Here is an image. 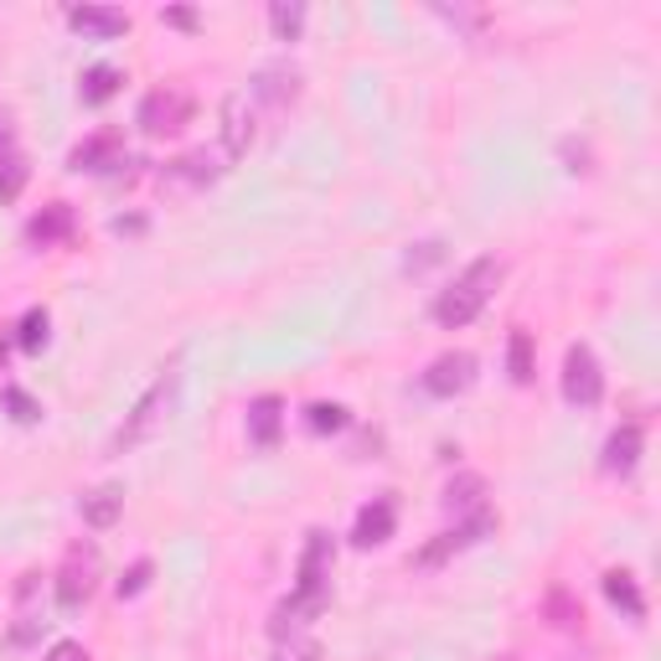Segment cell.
<instances>
[{
	"mask_svg": "<svg viewBox=\"0 0 661 661\" xmlns=\"http://www.w3.org/2000/svg\"><path fill=\"white\" fill-rule=\"evenodd\" d=\"M506 279V264L502 259H476L455 285H449L440 300H434V321L445 330H460V326H470L476 315L486 311V300L496 295V285Z\"/></svg>",
	"mask_w": 661,
	"mask_h": 661,
	"instance_id": "cell-1",
	"label": "cell"
},
{
	"mask_svg": "<svg viewBox=\"0 0 661 661\" xmlns=\"http://www.w3.org/2000/svg\"><path fill=\"white\" fill-rule=\"evenodd\" d=\"M176 393H181V372H176V362H171V368H160V377L151 388L140 393L135 409L124 413V424H119L115 440H109V455H130L135 445H145V440L166 424V413L176 409Z\"/></svg>",
	"mask_w": 661,
	"mask_h": 661,
	"instance_id": "cell-2",
	"label": "cell"
},
{
	"mask_svg": "<svg viewBox=\"0 0 661 661\" xmlns=\"http://www.w3.org/2000/svg\"><path fill=\"white\" fill-rule=\"evenodd\" d=\"M295 600L311 604L315 615H321L330 600V538L321 527L305 538V553H300V568H295Z\"/></svg>",
	"mask_w": 661,
	"mask_h": 661,
	"instance_id": "cell-3",
	"label": "cell"
},
{
	"mask_svg": "<svg viewBox=\"0 0 661 661\" xmlns=\"http://www.w3.org/2000/svg\"><path fill=\"white\" fill-rule=\"evenodd\" d=\"M98 589V548L94 543H73L62 553V568H58V604L62 610H83L94 600Z\"/></svg>",
	"mask_w": 661,
	"mask_h": 661,
	"instance_id": "cell-4",
	"label": "cell"
},
{
	"mask_svg": "<svg viewBox=\"0 0 661 661\" xmlns=\"http://www.w3.org/2000/svg\"><path fill=\"white\" fill-rule=\"evenodd\" d=\"M491 532H496V517L481 506V512H470V517L455 527V532H440L429 548H419V553H413V568H440L445 558H455V553H466V548H476V543H486Z\"/></svg>",
	"mask_w": 661,
	"mask_h": 661,
	"instance_id": "cell-5",
	"label": "cell"
},
{
	"mask_svg": "<svg viewBox=\"0 0 661 661\" xmlns=\"http://www.w3.org/2000/svg\"><path fill=\"white\" fill-rule=\"evenodd\" d=\"M223 166H217L213 151H187V156H176L160 166V196H196L202 187H213Z\"/></svg>",
	"mask_w": 661,
	"mask_h": 661,
	"instance_id": "cell-6",
	"label": "cell"
},
{
	"mask_svg": "<svg viewBox=\"0 0 661 661\" xmlns=\"http://www.w3.org/2000/svg\"><path fill=\"white\" fill-rule=\"evenodd\" d=\"M187 119H192V94L187 88H151V94L140 98L135 124L145 135H176Z\"/></svg>",
	"mask_w": 661,
	"mask_h": 661,
	"instance_id": "cell-7",
	"label": "cell"
},
{
	"mask_svg": "<svg viewBox=\"0 0 661 661\" xmlns=\"http://www.w3.org/2000/svg\"><path fill=\"white\" fill-rule=\"evenodd\" d=\"M564 398L574 409H594L604 398V372H600V357L584 347H568L564 351Z\"/></svg>",
	"mask_w": 661,
	"mask_h": 661,
	"instance_id": "cell-8",
	"label": "cell"
},
{
	"mask_svg": "<svg viewBox=\"0 0 661 661\" xmlns=\"http://www.w3.org/2000/svg\"><path fill=\"white\" fill-rule=\"evenodd\" d=\"M424 393H434V398H455V393H466L470 383H476V357L470 351H445V357H434L424 368Z\"/></svg>",
	"mask_w": 661,
	"mask_h": 661,
	"instance_id": "cell-9",
	"label": "cell"
},
{
	"mask_svg": "<svg viewBox=\"0 0 661 661\" xmlns=\"http://www.w3.org/2000/svg\"><path fill=\"white\" fill-rule=\"evenodd\" d=\"M393 527H398V502H393V496H372V502L357 512V522H351V543L377 548L393 538Z\"/></svg>",
	"mask_w": 661,
	"mask_h": 661,
	"instance_id": "cell-10",
	"label": "cell"
},
{
	"mask_svg": "<svg viewBox=\"0 0 661 661\" xmlns=\"http://www.w3.org/2000/svg\"><path fill=\"white\" fill-rule=\"evenodd\" d=\"M253 145V109H249V94H228L223 98V156L228 160H243Z\"/></svg>",
	"mask_w": 661,
	"mask_h": 661,
	"instance_id": "cell-11",
	"label": "cell"
},
{
	"mask_svg": "<svg viewBox=\"0 0 661 661\" xmlns=\"http://www.w3.org/2000/svg\"><path fill=\"white\" fill-rule=\"evenodd\" d=\"M253 98H259L269 115H285L295 98H300V73L285 68V62H274V68H264V73L253 79Z\"/></svg>",
	"mask_w": 661,
	"mask_h": 661,
	"instance_id": "cell-12",
	"label": "cell"
},
{
	"mask_svg": "<svg viewBox=\"0 0 661 661\" xmlns=\"http://www.w3.org/2000/svg\"><path fill=\"white\" fill-rule=\"evenodd\" d=\"M119 145H124V140H119L115 130H98V135H88L83 145H73L68 166H73V171H109V166H124V160H119Z\"/></svg>",
	"mask_w": 661,
	"mask_h": 661,
	"instance_id": "cell-13",
	"label": "cell"
},
{
	"mask_svg": "<svg viewBox=\"0 0 661 661\" xmlns=\"http://www.w3.org/2000/svg\"><path fill=\"white\" fill-rule=\"evenodd\" d=\"M68 26L73 32H88V37H124L130 32V16L119 5H73L68 11Z\"/></svg>",
	"mask_w": 661,
	"mask_h": 661,
	"instance_id": "cell-14",
	"label": "cell"
},
{
	"mask_svg": "<svg viewBox=\"0 0 661 661\" xmlns=\"http://www.w3.org/2000/svg\"><path fill=\"white\" fill-rule=\"evenodd\" d=\"M68 238H73V207L68 202H52L26 223V243H37V249H52V243H68Z\"/></svg>",
	"mask_w": 661,
	"mask_h": 661,
	"instance_id": "cell-15",
	"label": "cell"
},
{
	"mask_svg": "<svg viewBox=\"0 0 661 661\" xmlns=\"http://www.w3.org/2000/svg\"><path fill=\"white\" fill-rule=\"evenodd\" d=\"M279 424H285V404H279L274 393L253 398V404H249V440H253V445L274 449V445H279Z\"/></svg>",
	"mask_w": 661,
	"mask_h": 661,
	"instance_id": "cell-16",
	"label": "cell"
},
{
	"mask_svg": "<svg viewBox=\"0 0 661 661\" xmlns=\"http://www.w3.org/2000/svg\"><path fill=\"white\" fill-rule=\"evenodd\" d=\"M79 512H83V527L104 532V527H115V522H119V512H124V491H119V486H98V491H88V496L79 502Z\"/></svg>",
	"mask_w": 661,
	"mask_h": 661,
	"instance_id": "cell-17",
	"label": "cell"
},
{
	"mask_svg": "<svg viewBox=\"0 0 661 661\" xmlns=\"http://www.w3.org/2000/svg\"><path fill=\"white\" fill-rule=\"evenodd\" d=\"M604 594H610L615 610H625V621H646V594H641V584H636V574L610 568V574H604Z\"/></svg>",
	"mask_w": 661,
	"mask_h": 661,
	"instance_id": "cell-18",
	"label": "cell"
},
{
	"mask_svg": "<svg viewBox=\"0 0 661 661\" xmlns=\"http://www.w3.org/2000/svg\"><path fill=\"white\" fill-rule=\"evenodd\" d=\"M641 460V424H621L610 434V445H604V470H615V476H630Z\"/></svg>",
	"mask_w": 661,
	"mask_h": 661,
	"instance_id": "cell-19",
	"label": "cell"
},
{
	"mask_svg": "<svg viewBox=\"0 0 661 661\" xmlns=\"http://www.w3.org/2000/svg\"><path fill=\"white\" fill-rule=\"evenodd\" d=\"M445 506L449 512H481V506H486V476H476V470L455 476L445 486Z\"/></svg>",
	"mask_w": 661,
	"mask_h": 661,
	"instance_id": "cell-20",
	"label": "cell"
},
{
	"mask_svg": "<svg viewBox=\"0 0 661 661\" xmlns=\"http://www.w3.org/2000/svg\"><path fill=\"white\" fill-rule=\"evenodd\" d=\"M119 83H124V73H119V68H109V62H98V68H88V73H83L79 94H83V104H109V98L119 94Z\"/></svg>",
	"mask_w": 661,
	"mask_h": 661,
	"instance_id": "cell-21",
	"label": "cell"
},
{
	"mask_svg": "<svg viewBox=\"0 0 661 661\" xmlns=\"http://www.w3.org/2000/svg\"><path fill=\"white\" fill-rule=\"evenodd\" d=\"M543 610H548V621L558 625V630H579V625H584V604L568 594L564 584H553V589H548Z\"/></svg>",
	"mask_w": 661,
	"mask_h": 661,
	"instance_id": "cell-22",
	"label": "cell"
},
{
	"mask_svg": "<svg viewBox=\"0 0 661 661\" xmlns=\"http://www.w3.org/2000/svg\"><path fill=\"white\" fill-rule=\"evenodd\" d=\"M506 372H512V383H532V336L527 330H512V341H506Z\"/></svg>",
	"mask_w": 661,
	"mask_h": 661,
	"instance_id": "cell-23",
	"label": "cell"
},
{
	"mask_svg": "<svg viewBox=\"0 0 661 661\" xmlns=\"http://www.w3.org/2000/svg\"><path fill=\"white\" fill-rule=\"evenodd\" d=\"M305 424H311L315 434H336V429H347V409H341V404H311V409H305Z\"/></svg>",
	"mask_w": 661,
	"mask_h": 661,
	"instance_id": "cell-24",
	"label": "cell"
},
{
	"mask_svg": "<svg viewBox=\"0 0 661 661\" xmlns=\"http://www.w3.org/2000/svg\"><path fill=\"white\" fill-rule=\"evenodd\" d=\"M151 574H156V564H151V558H135V564L124 568V579H119V600L145 594V589H151Z\"/></svg>",
	"mask_w": 661,
	"mask_h": 661,
	"instance_id": "cell-25",
	"label": "cell"
},
{
	"mask_svg": "<svg viewBox=\"0 0 661 661\" xmlns=\"http://www.w3.org/2000/svg\"><path fill=\"white\" fill-rule=\"evenodd\" d=\"M269 21H274V37L295 41V37H300V26H305V5H274Z\"/></svg>",
	"mask_w": 661,
	"mask_h": 661,
	"instance_id": "cell-26",
	"label": "cell"
},
{
	"mask_svg": "<svg viewBox=\"0 0 661 661\" xmlns=\"http://www.w3.org/2000/svg\"><path fill=\"white\" fill-rule=\"evenodd\" d=\"M0 398H5V409H11V419H16V424H37V419H41V404L26 388H5Z\"/></svg>",
	"mask_w": 661,
	"mask_h": 661,
	"instance_id": "cell-27",
	"label": "cell"
},
{
	"mask_svg": "<svg viewBox=\"0 0 661 661\" xmlns=\"http://www.w3.org/2000/svg\"><path fill=\"white\" fill-rule=\"evenodd\" d=\"M269 661H321V641H311V636H290V641H279V651H274Z\"/></svg>",
	"mask_w": 661,
	"mask_h": 661,
	"instance_id": "cell-28",
	"label": "cell"
},
{
	"mask_svg": "<svg viewBox=\"0 0 661 661\" xmlns=\"http://www.w3.org/2000/svg\"><path fill=\"white\" fill-rule=\"evenodd\" d=\"M16 341H21L26 351H37L41 341H47V311H41V305L21 315V336H16Z\"/></svg>",
	"mask_w": 661,
	"mask_h": 661,
	"instance_id": "cell-29",
	"label": "cell"
},
{
	"mask_svg": "<svg viewBox=\"0 0 661 661\" xmlns=\"http://www.w3.org/2000/svg\"><path fill=\"white\" fill-rule=\"evenodd\" d=\"M47 661H88V651H83L79 641H58L52 651H47Z\"/></svg>",
	"mask_w": 661,
	"mask_h": 661,
	"instance_id": "cell-30",
	"label": "cell"
},
{
	"mask_svg": "<svg viewBox=\"0 0 661 661\" xmlns=\"http://www.w3.org/2000/svg\"><path fill=\"white\" fill-rule=\"evenodd\" d=\"M11 145H16V130H11V115H0V156H11Z\"/></svg>",
	"mask_w": 661,
	"mask_h": 661,
	"instance_id": "cell-31",
	"label": "cell"
},
{
	"mask_svg": "<svg viewBox=\"0 0 661 661\" xmlns=\"http://www.w3.org/2000/svg\"><path fill=\"white\" fill-rule=\"evenodd\" d=\"M166 21H171V26H196V11H187V5H176V11H166Z\"/></svg>",
	"mask_w": 661,
	"mask_h": 661,
	"instance_id": "cell-32",
	"label": "cell"
},
{
	"mask_svg": "<svg viewBox=\"0 0 661 661\" xmlns=\"http://www.w3.org/2000/svg\"><path fill=\"white\" fill-rule=\"evenodd\" d=\"M140 228H145L140 217H115V233H140Z\"/></svg>",
	"mask_w": 661,
	"mask_h": 661,
	"instance_id": "cell-33",
	"label": "cell"
}]
</instances>
